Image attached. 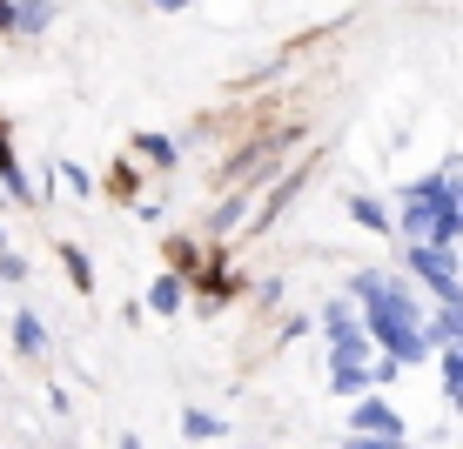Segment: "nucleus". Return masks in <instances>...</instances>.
<instances>
[{"label": "nucleus", "instance_id": "obj_12", "mask_svg": "<svg viewBox=\"0 0 463 449\" xmlns=\"http://www.w3.org/2000/svg\"><path fill=\"white\" fill-rule=\"evenodd\" d=\"M61 262H68L74 288H94V268H88V255H81V248H61Z\"/></svg>", "mask_w": 463, "mask_h": 449}, {"label": "nucleus", "instance_id": "obj_7", "mask_svg": "<svg viewBox=\"0 0 463 449\" xmlns=\"http://www.w3.org/2000/svg\"><path fill=\"white\" fill-rule=\"evenodd\" d=\"M135 148H141V162H148V168H175V162H182V148H175L168 135H141Z\"/></svg>", "mask_w": 463, "mask_h": 449}, {"label": "nucleus", "instance_id": "obj_5", "mask_svg": "<svg viewBox=\"0 0 463 449\" xmlns=\"http://www.w3.org/2000/svg\"><path fill=\"white\" fill-rule=\"evenodd\" d=\"M302 182H309V162H302V168H289V174H282V182H276V195H269V208H262V221H276L282 208H289V201L302 195Z\"/></svg>", "mask_w": 463, "mask_h": 449}, {"label": "nucleus", "instance_id": "obj_4", "mask_svg": "<svg viewBox=\"0 0 463 449\" xmlns=\"http://www.w3.org/2000/svg\"><path fill=\"white\" fill-rule=\"evenodd\" d=\"M0 182H7V201H34V188H27L21 162H14V141H7V127H0Z\"/></svg>", "mask_w": 463, "mask_h": 449}, {"label": "nucleus", "instance_id": "obj_2", "mask_svg": "<svg viewBox=\"0 0 463 449\" xmlns=\"http://www.w3.org/2000/svg\"><path fill=\"white\" fill-rule=\"evenodd\" d=\"M356 396H363V389H356ZM349 429H356L363 443H376V436H383V443H403V436H410V429H403V416L383 403V396H363V403L349 409Z\"/></svg>", "mask_w": 463, "mask_h": 449}, {"label": "nucleus", "instance_id": "obj_15", "mask_svg": "<svg viewBox=\"0 0 463 449\" xmlns=\"http://www.w3.org/2000/svg\"><path fill=\"white\" fill-rule=\"evenodd\" d=\"M457 215H463V182H457Z\"/></svg>", "mask_w": 463, "mask_h": 449}, {"label": "nucleus", "instance_id": "obj_3", "mask_svg": "<svg viewBox=\"0 0 463 449\" xmlns=\"http://www.w3.org/2000/svg\"><path fill=\"white\" fill-rule=\"evenodd\" d=\"M323 335H329V349H356V356L370 349V329H363L343 302H329V309H323Z\"/></svg>", "mask_w": 463, "mask_h": 449}, {"label": "nucleus", "instance_id": "obj_14", "mask_svg": "<svg viewBox=\"0 0 463 449\" xmlns=\"http://www.w3.org/2000/svg\"><path fill=\"white\" fill-rule=\"evenodd\" d=\"M148 7H195V0H148Z\"/></svg>", "mask_w": 463, "mask_h": 449}, {"label": "nucleus", "instance_id": "obj_6", "mask_svg": "<svg viewBox=\"0 0 463 449\" xmlns=\"http://www.w3.org/2000/svg\"><path fill=\"white\" fill-rule=\"evenodd\" d=\"M182 436H188V443H215V436H229V423L209 416V409H188V416H182Z\"/></svg>", "mask_w": 463, "mask_h": 449}, {"label": "nucleus", "instance_id": "obj_1", "mask_svg": "<svg viewBox=\"0 0 463 449\" xmlns=\"http://www.w3.org/2000/svg\"><path fill=\"white\" fill-rule=\"evenodd\" d=\"M403 229L417 235V242H457L463 215H457V174H430V182H417L403 195Z\"/></svg>", "mask_w": 463, "mask_h": 449}, {"label": "nucleus", "instance_id": "obj_10", "mask_svg": "<svg viewBox=\"0 0 463 449\" xmlns=\"http://www.w3.org/2000/svg\"><path fill=\"white\" fill-rule=\"evenodd\" d=\"M14 342H21L27 356H41V349H47V329L34 323V315H14Z\"/></svg>", "mask_w": 463, "mask_h": 449}, {"label": "nucleus", "instance_id": "obj_11", "mask_svg": "<svg viewBox=\"0 0 463 449\" xmlns=\"http://www.w3.org/2000/svg\"><path fill=\"white\" fill-rule=\"evenodd\" d=\"M242 201H249V195H235V201H222V208H215V215H209V229H215V235H229V229H242V215H249V208H242Z\"/></svg>", "mask_w": 463, "mask_h": 449}, {"label": "nucleus", "instance_id": "obj_16", "mask_svg": "<svg viewBox=\"0 0 463 449\" xmlns=\"http://www.w3.org/2000/svg\"><path fill=\"white\" fill-rule=\"evenodd\" d=\"M0 242H7V235H0Z\"/></svg>", "mask_w": 463, "mask_h": 449}, {"label": "nucleus", "instance_id": "obj_9", "mask_svg": "<svg viewBox=\"0 0 463 449\" xmlns=\"http://www.w3.org/2000/svg\"><path fill=\"white\" fill-rule=\"evenodd\" d=\"M349 215H356V221H363V229H376V235H390V208H376L370 195H356V201H349Z\"/></svg>", "mask_w": 463, "mask_h": 449}, {"label": "nucleus", "instance_id": "obj_8", "mask_svg": "<svg viewBox=\"0 0 463 449\" xmlns=\"http://www.w3.org/2000/svg\"><path fill=\"white\" fill-rule=\"evenodd\" d=\"M148 309H155V315H175V309H182V282L162 276V282L148 288Z\"/></svg>", "mask_w": 463, "mask_h": 449}, {"label": "nucleus", "instance_id": "obj_13", "mask_svg": "<svg viewBox=\"0 0 463 449\" xmlns=\"http://www.w3.org/2000/svg\"><path fill=\"white\" fill-rule=\"evenodd\" d=\"M21 276H27V262H21L7 242H0V282H21Z\"/></svg>", "mask_w": 463, "mask_h": 449}]
</instances>
